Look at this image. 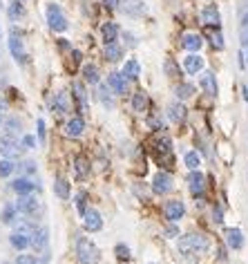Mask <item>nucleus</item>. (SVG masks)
Returning <instances> with one entry per match:
<instances>
[{
    "mask_svg": "<svg viewBox=\"0 0 248 264\" xmlns=\"http://www.w3.org/2000/svg\"><path fill=\"white\" fill-rule=\"evenodd\" d=\"M208 248V240L204 238V235H199V233H190V235H184V238H179V251L188 258V255H201L206 253Z\"/></svg>",
    "mask_w": 248,
    "mask_h": 264,
    "instance_id": "f257e3e1",
    "label": "nucleus"
},
{
    "mask_svg": "<svg viewBox=\"0 0 248 264\" xmlns=\"http://www.w3.org/2000/svg\"><path fill=\"white\" fill-rule=\"evenodd\" d=\"M45 16H47V22H49V27H52L54 32H65V29L69 27L67 16L63 14V9H61V5H58V2H47Z\"/></svg>",
    "mask_w": 248,
    "mask_h": 264,
    "instance_id": "f03ea898",
    "label": "nucleus"
},
{
    "mask_svg": "<svg viewBox=\"0 0 248 264\" xmlns=\"http://www.w3.org/2000/svg\"><path fill=\"white\" fill-rule=\"evenodd\" d=\"M76 255H79V260L83 264H96L101 260L99 248L85 238H79V242H76Z\"/></svg>",
    "mask_w": 248,
    "mask_h": 264,
    "instance_id": "7ed1b4c3",
    "label": "nucleus"
},
{
    "mask_svg": "<svg viewBox=\"0 0 248 264\" xmlns=\"http://www.w3.org/2000/svg\"><path fill=\"white\" fill-rule=\"evenodd\" d=\"M16 208H18V213H22V215H27V217L42 215V204L36 199V197H32V195H21Z\"/></svg>",
    "mask_w": 248,
    "mask_h": 264,
    "instance_id": "20e7f679",
    "label": "nucleus"
},
{
    "mask_svg": "<svg viewBox=\"0 0 248 264\" xmlns=\"http://www.w3.org/2000/svg\"><path fill=\"white\" fill-rule=\"evenodd\" d=\"M0 154L5 159H14L21 154V143L14 134H5V137H0Z\"/></svg>",
    "mask_w": 248,
    "mask_h": 264,
    "instance_id": "39448f33",
    "label": "nucleus"
},
{
    "mask_svg": "<svg viewBox=\"0 0 248 264\" xmlns=\"http://www.w3.org/2000/svg\"><path fill=\"white\" fill-rule=\"evenodd\" d=\"M49 244V228L47 226H36L29 233V246H34L36 251H45Z\"/></svg>",
    "mask_w": 248,
    "mask_h": 264,
    "instance_id": "423d86ee",
    "label": "nucleus"
},
{
    "mask_svg": "<svg viewBox=\"0 0 248 264\" xmlns=\"http://www.w3.org/2000/svg\"><path fill=\"white\" fill-rule=\"evenodd\" d=\"M9 49H11V56L16 58V63H21V65H25L27 63V52H25V47H22V41H21V36H16V29L11 32V38H9Z\"/></svg>",
    "mask_w": 248,
    "mask_h": 264,
    "instance_id": "0eeeda50",
    "label": "nucleus"
},
{
    "mask_svg": "<svg viewBox=\"0 0 248 264\" xmlns=\"http://www.w3.org/2000/svg\"><path fill=\"white\" fill-rule=\"evenodd\" d=\"M188 186H190V193L195 197H201L204 190H206V177L199 173V170H190L188 175Z\"/></svg>",
    "mask_w": 248,
    "mask_h": 264,
    "instance_id": "6e6552de",
    "label": "nucleus"
},
{
    "mask_svg": "<svg viewBox=\"0 0 248 264\" xmlns=\"http://www.w3.org/2000/svg\"><path fill=\"white\" fill-rule=\"evenodd\" d=\"M152 190L157 195H165L172 190V177L168 173H157L152 179Z\"/></svg>",
    "mask_w": 248,
    "mask_h": 264,
    "instance_id": "1a4fd4ad",
    "label": "nucleus"
},
{
    "mask_svg": "<svg viewBox=\"0 0 248 264\" xmlns=\"http://www.w3.org/2000/svg\"><path fill=\"white\" fill-rule=\"evenodd\" d=\"M83 226H85V231H90V233L101 231V226H103V220H101L99 211H94V208H87V211L83 213Z\"/></svg>",
    "mask_w": 248,
    "mask_h": 264,
    "instance_id": "9d476101",
    "label": "nucleus"
},
{
    "mask_svg": "<svg viewBox=\"0 0 248 264\" xmlns=\"http://www.w3.org/2000/svg\"><path fill=\"white\" fill-rule=\"evenodd\" d=\"M107 88H110L114 94H125L127 79L123 74H119V72H112V74H107Z\"/></svg>",
    "mask_w": 248,
    "mask_h": 264,
    "instance_id": "9b49d317",
    "label": "nucleus"
},
{
    "mask_svg": "<svg viewBox=\"0 0 248 264\" xmlns=\"http://www.w3.org/2000/svg\"><path fill=\"white\" fill-rule=\"evenodd\" d=\"M164 213H165V217H168L170 222H179L181 217H184V213H186L184 201H179V199L168 201V204H165V208H164Z\"/></svg>",
    "mask_w": 248,
    "mask_h": 264,
    "instance_id": "f8f14e48",
    "label": "nucleus"
},
{
    "mask_svg": "<svg viewBox=\"0 0 248 264\" xmlns=\"http://www.w3.org/2000/svg\"><path fill=\"white\" fill-rule=\"evenodd\" d=\"M65 134L67 137H72V139H76V137H81L83 134V130H85V121L81 119V116H72L67 123H65Z\"/></svg>",
    "mask_w": 248,
    "mask_h": 264,
    "instance_id": "ddd939ff",
    "label": "nucleus"
},
{
    "mask_svg": "<svg viewBox=\"0 0 248 264\" xmlns=\"http://www.w3.org/2000/svg\"><path fill=\"white\" fill-rule=\"evenodd\" d=\"M201 22L206 27H219L222 25V18H219V11L215 5H208L206 9L201 11Z\"/></svg>",
    "mask_w": 248,
    "mask_h": 264,
    "instance_id": "4468645a",
    "label": "nucleus"
},
{
    "mask_svg": "<svg viewBox=\"0 0 248 264\" xmlns=\"http://www.w3.org/2000/svg\"><path fill=\"white\" fill-rule=\"evenodd\" d=\"M52 110L56 114H67L69 112V96L65 92H56L52 99Z\"/></svg>",
    "mask_w": 248,
    "mask_h": 264,
    "instance_id": "2eb2a0df",
    "label": "nucleus"
},
{
    "mask_svg": "<svg viewBox=\"0 0 248 264\" xmlns=\"http://www.w3.org/2000/svg\"><path fill=\"white\" fill-rule=\"evenodd\" d=\"M201 67H204V58L199 54H188L184 58V69L188 74H197V72H201Z\"/></svg>",
    "mask_w": 248,
    "mask_h": 264,
    "instance_id": "dca6fc26",
    "label": "nucleus"
},
{
    "mask_svg": "<svg viewBox=\"0 0 248 264\" xmlns=\"http://www.w3.org/2000/svg\"><path fill=\"white\" fill-rule=\"evenodd\" d=\"M121 9L125 11L127 16H141L145 14V5L141 0H121Z\"/></svg>",
    "mask_w": 248,
    "mask_h": 264,
    "instance_id": "f3484780",
    "label": "nucleus"
},
{
    "mask_svg": "<svg viewBox=\"0 0 248 264\" xmlns=\"http://www.w3.org/2000/svg\"><path fill=\"white\" fill-rule=\"evenodd\" d=\"M199 83H201V88H204V92H206V94L217 96V79H215V74H212V72H204Z\"/></svg>",
    "mask_w": 248,
    "mask_h": 264,
    "instance_id": "a211bd4d",
    "label": "nucleus"
},
{
    "mask_svg": "<svg viewBox=\"0 0 248 264\" xmlns=\"http://www.w3.org/2000/svg\"><path fill=\"white\" fill-rule=\"evenodd\" d=\"M168 119L172 123H181L186 119V108L181 106L179 101H174V103H170L168 106Z\"/></svg>",
    "mask_w": 248,
    "mask_h": 264,
    "instance_id": "6ab92c4d",
    "label": "nucleus"
},
{
    "mask_svg": "<svg viewBox=\"0 0 248 264\" xmlns=\"http://www.w3.org/2000/svg\"><path fill=\"white\" fill-rule=\"evenodd\" d=\"M226 242H228V246L230 248H242L244 246V233L239 231V228H228L226 231Z\"/></svg>",
    "mask_w": 248,
    "mask_h": 264,
    "instance_id": "aec40b11",
    "label": "nucleus"
},
{
    "mask_svg": "<svg viewBox=\"0 0 248 264\" xmlns=\"http://www.w3.org/2000/svg\"><path fill=\"white\" fill-rule=\"evenodd\" d=\"M181 45H184L188 52H199L201 45H204V41H201L199 34H186V36L181 38Z\"/></svg>",
    "mask_w": 248,
    "mask_h": 264,
    "instance_id": "412c9836",
    "label": "nucleus"
},
{
    "mask_svg": "<svg viewBox=\"0 0 248 264\" xmlns=\"http://www.w3.org/2000/svg\"><path fill=\"white\" fill-rule=\"evenodd\" d=\"M121 74L125 76V79H132V81L141 76V65H139L137 58H130V61L123 65V72H121Z\"/></svg>",
    "mask_w": 248,
    "mask_h": 264,
    "instance_id": "4be33fe9",
    "label": "nucleus"
},
{
    "mask_svg": "<svg viewBox=\"0 0 248 264\" xmlns=\"http://www.w3.org/2000/svg\"><path fill=\"white\" fill-rule=\"evenodd\" d=\"M11 188H14V193H18V195H32L34 184L27 179V177H18V179H14Z\"/></svg>",
    "mask_w": 248,
    "mask_h": 264,
    "instance_id": "5701e85b",
    "label": "nucleus"
},
{
    "mask_svg": "<svg viewBox=\"0 0 248 264\" xmlns=\"http://www.w3.org/2000/svg\"><path fill=\"white\" fill-rule=\"evenodd\" d=\"M72 92H74V99L79 101V108H81V112L87 108V94H85V88H83V83L81 81H74L72 83Z\"/></svg>",
    "mask_w": 248,
    "mask_h": 264,
    "instance_id": "b1692460",
    "label": "nucleus"
},
{
    "mask_svg": "<svg viewBox=\"0 0 248 264\" xmlns=\"http://www.w3.org/2000/svg\"><path fill=\"white\" fill-rule=\"evenodd\" d=\"M101 36H103V41L105 43H114L116 36H119V27H116V22H105V25L101 27Z\"/></svg>",
    "mask_w": 248,
    "mask_h": 264,
    "instance_id": "393cba45",
    "label": "nucleus"
},
{
    "mask_svg": "<svg viewBox=\"0 0 248 264\" xmlns=\"http://www.w3.org/2000/svg\"><path fill=\"white\" fill-rule=\"evenodd\" d=\"M121 56H123V49L116 45V41L114 43H105V58L110 61V63L121 61Z\"/></svg>",
    "mask_w": 248,
    "mask_h": 264,
    "instance_id": "a878e982",
    "label": "nucleus"
},
{
    "mask_svg": "<svg viewBox=\"0 0 248 264\" xmlns=\"http://www.w3.org/2000/svg\"><path fill=\"white\" fill-rule=\"evenodd\" d=\"M9 242H11V246H14V248H18V251H25V248L29 246V235L18 231V233H14V235L9 238Z\"/></svg>",
    "mask_w": 248,
    "mask_h": 264,
    "instance_id": "bb28decb",
    "label": "nucleus"
},
{
    "mask_svg": "<svg viewBox=\"0 0 248 264\" xmlns=\"http://www.w3.org/2000/svg\"><path fill=\"white\" fill-rule=\"evenodd\" d=\"M154 150H157L159 157H161V154H170L172 153V141H170L168 137H157L154 139Z\"/></svg>",
    "mask_w": 248,
    "mask_h": 264,
    "instance_id": "cd10ccee",
    "label": "nucleus"
},
{
    "mask_svg": "<svg viewBox=\"0 0 248 264\" xmlns=\"http://www.w3.org/2000/svg\"><path fill=\"white\" fill-rule=\"evenodd\" d=\"M16 213H18L16 204H7V206L2 208V213H0V222L2 224H14L16 222Z\"/></svg>",
    "mask_w": 248,
    "mask_h": 264,
    "instance_id": "c85d7f7f",
    "label": "nucleus"
},
{
    "mask_svg": "<svg viewBox=\"0 0 248 264\" xmlns=\"http://www.w3.org/2000/svg\"><path fill=\"white\" fill-rule=\"evenodd\" d=\"M74 170H76V177H79V179H85V177L90 175V164H87V159L76 157L74 159Z\"/></svg>",
    "mask_w": 248,
    "mask_h": 264,
    "instance_id": "c756f323",
    "label": "nucleus"
},
{
    "mask_svg": "<svg viewBox=\"0 0 248 264\" xmlns=\"http://www.w3.org/2000/svg\"><path fill=\"white\" fill-rule=\"evenodd\" d=\"M132 108L134 112H145V108H148V94L145 92H137L132 96Z\"/></svg>",
    "mask_w": 248,
    "mask_h": 264,
    "instance_id": "7c9ffc66",
    "label": "nucleus"
},
{
    "mask_svg": "<svg viewBox=\"0 0 248 264\" xmlns=\"http://www.w3.org/2000/svg\"><path fill=\"white\" fill-rule=\"evenodd\" d=\"M83 76H85V81L92 85L99 83V69H96V65H92V63L83 65Z\"/></svg>",
    "mask_w": 248,
    "mask_h": 264,
    "instance_id": "2f4dec72",
    "label": "nucleus"
},
{
    "mask_svg": "<svg viewBox=\"0 0 248 264\" xmlns=\"http://www.w3.org/2000/svg\"><path fill=\"white\" fill-rule=\"evenodd\" d=\"M54 193H56V197H61V199H69V184L65 179H56L54 181Z\"/></svg>",
    "mask_w": 248,
    "mask_h": 264,
    "instance_id": "473e14b6",
    "label": "nucleus"
},
{
    "mask_svg": "<svg viewBox=\"0 0 248 264\" xmlns=\"http://www.w3.org/2000/svg\"><path fill=\"white\" fill-rule=\"evenodd\" d=\"M174 92H177V99L184 101V99H190V96L195 94V88H192L190 83H181V85H177Z\"/></svg>",
    "mask_w": 248,
    "mask_h": 264,
    "instance_id": "72a5a7b5",
    "label": "nucleus"
},
{
    "mask_svg": "<svg viewBox=\"0 0 248 264\" xmlns=\"http://www.w3.org/2000/svg\"><path fill=\"white\" fill-rule=\"evenodd\" d=\"M22 128V121L18 119V116H9L5 121V130H7V134H16L18 130Z\"/></svg>",
    "mask_w": 248,
    "mask_h": 264,
    "instance_id": "f704fd0d",
    "label": "nucleus"
},
{
    "mask_svg": "<svg viewBox=\"0 0 248 264\" xmlns=\"http://www.w3.org/2000/svg\"><path fill=\"white\" fill-rule=\"evenodd\" d=\"M184 161H186V166H188V168H190V170H197V168H199V164H201L199 154H197L195 150H190V153H186Z\"/></svg>",
    "mask_w": 248,
    "mask_h": 264,
    "instance_id": "c9c22d12",
    "label": "nucleus"
},
{
    "mask_svg": "<svg viewBox=\"0 0 248 264\" xmlns=\"http://www.w3.org/2000/svg\"><path fill=\"white\" fill-rule=\"evenodd\" d=\"M14 170H16V164H14L11 159H2V161H0V177H9Z\"/></svg>",
    "mask_w": 248,
    "mask_h": 264,
    "instance_id": "e433bc0d",
    "label": "nucleus"
},
{
    "mask_svg": "<svg viewBox=\"0 0 248 264\" xmlns=\"http://www.w3.org/2000/svg\"><path fill=\"white\" fill-rule=\"evenodd\" d=\"M22 14H25V7H22V2L14 0V5L9 7V18H11V21H16V18H21Z\"/></svg>",
    "mask_w": 248,
    "mask_h": 264,
    "instance_id": "4c0bfd02",
    "label": "nucleus"
},
{
    "mask_svg": "<svg viewBox=\"0 0 248 264\" xmlns=\"http://www.w3.org/2000/svg\"><path fill=\"white\" fill-rule=\"evenodd\" d=\"M210 45L215 49H222L224 47V36L219 34V27H215V32H210Z\"/></svg>",
    "mask_w": 248,
    "mask_h": 264,
    "instance_id": "58836bf2",
    "label": "nucleus"
},
{
    "mask_svg": "<svg viewBox=\"0 0 248 264\" xmlns=\"http://www.w3.org/2000/svg\"><path fill=\"white\" fill-rule=\"evenodd\" d=\"M99 94H101V101H103V106H107V108H112V106H114V103H112V99H110V90H107L105 85H101Z\"/></svg>",
    "mask_w": 248,
    "mask_h": 264,
    "instance_id": "ea45409f",
    "label": "nucleus"
},
{
    "mask_svg": "<svg viewBox=\"0 0 248 264\" xmlns=\"http://www.w3.org/2000/svg\"><path fill=\"white\" fill-rule=\"evenodd\" d=\"M116 258L119 260H130V248L125 246V244H116Z\"/></svg>",
    "mask_w": 248,
    "mask_h": 264,
    "instance_id": "a19ab883",
    "label": "nucleus"
},
{
    "mask_svg": "<svg viewBox=\"0 0 248 264\" xmlns=\"http://www.w3.org/2000/svg\"><path fill=\"white\" fill-rule=\"evenodd\" d=\"M38 260L41 258H36V255H18L16 264H38Z\"/></svg>",
    "mask_w": 248,
    "mask_h": 264,
    "instance_id": "79ce46f5",
    "label": "nucleus"
},
{
    "mask_svg": "<svg viewBox=\"0 0 248 264\" xmlns=\"http://www.w3.org/2000/svg\"><path fill=\"white\" fill-rule=\"evenodd\" d=\"M148 126L152 128V130H164V121L159 119V116H148Z\"/></svg>",
    "mask_w": 248,
    "mask_h": 264,
    "instance_id": "37998d69",
    "label": "nucleus"
},
{
    "mask_svg": "<svg viewBox=\"0 0 248 264\" xmlns=\"http://www.w3.org/2000/svg\"><path fill=\"white\" fill-rule=\"evenodd\" d=\"M85 199H87V197H85V193H79V195H76V208H79L81 215L87 211V206H85Z\"/></svg>",
    "mask_w": 248,
    "mask_h": 264,
    "instance_id": "c03bdc74",
    "label": "nucleus"
},
{
    "mask_svg": "<svg viewBox=\"0 0 248 264\" xmlns=\"http://www.w3.org/2000/svg\"><path fill=\"white\" fill-rule=\"evenodd\" d=\"M165 74H168V76H179V72H177V65H174L172 61H165Z\"/></svg>",
    "mask_w": 248,
    "mask_h": 264,
    "instance_id": "a18cd8bd",
    "label": "nucleus"
},
{
    "mask_svg": "<svg viewBox=\"0 0 248 264\" xmlns=\"http://www.w3.org/2000/svg\"><path fill=\"white\" fill-rule=\"evenodd\" d=\"M22 146H25V148H34V146H36V139L27 134V137H22Z\"/></svg>",
    "mask_w": 248,
    "mask_h": 264,
    "instance_id": "49530a36",
    "label": "nucleus"
},
{
    "mask_svg": "<svg viewBox=\"0 0 248 264\" xmlns=\"http://www.w3.org/2000/svg\"><path fill=\"white\" fill-rule=\"evenodd\" d=\"M38 139L45 141V121L42 119H38Z\"/></svg>",
    "mask_w": 248,
    "mask_h": 264,
    "instance_id": "de8ad7c7",
    "label": "nucleus"
},
{
    "mask_svg": "<svg viewBox=\"0 0 248 264\" xmlns=\"http://www.w3.org/2000/svg\"><path fill=\"white\" fill-rule=\"evenodd\" d=\"M25 170L29 175H34V173H36V164H34V161H25Z\"/></svg>",
    "mask_w": 248,
    "mask_h": 264,
    "instance_id": "09e8293b",
    "label": "nucleus"
},
{
    "mask_svg": "<svg viewBox=\"0 0 248 264\" xmlns=\"http://www.w3.org/2000/svg\"><path fill=\"white\" fill-rule=\"evenodd\" d=\"M242 45H248V27H242Z\"/></svg>",
    "mask_w": 248,
    "mask_h": 264,
    "instance_id": "8fccbe9b",
    "label": "nucleus"
},
{
    "mask_svg": "<svg viewBox=\"0 0 248 264\" xmlns=\"http://www.w3.org/2000/svg\"><path fill=\"white\" fill-rule=\"evenodd\" d=\"M212 215H215V222H217V224L224 222V220H222V208H219V206H217L215 211H212Z\"/></svg>",
    "mask_w": 248,
    "mask_h": 264,
    "instance_id": "3c124183",
    "label": "nucleus"
},
{
    "mask_svg": "<svg viewBox=\"0 0 248 264\" xmlns=\"http://www.w3.org/2000/svg\"><path fill=\"white\" fill-rule=\"evenodd\" d=\"M107 2V7H116V2H119V0H105Z\"/></svg>",
    "mask_w": 248,
    "mask_h": 264,
    "instance_id": "603ef678",
    "label": "nucleus"
},
{
    "mask_svg": "<svg viewBox=\"0 0 248 264\" xmlns=\"http://www.w3.org/2000/svg\"><path fill=\"white\" fill-rule=\"evenodd\" d=\"M242 27H248V14H246V16L242 18Z\"/></svg>",
    "mask_w": 248,
    "mask_h": 264,
    "instance_id": "864d4df0",
    "label": "nucleus"
},
{
    "mask_svg": "<svg viewBox=\"0 0 248 264\" xmlns=\"http://www.w3.org/2000/svg\"><path fill=\"white\" fill-rule=\"evenodd\" d=\"M18 2H25V0H18Z\"/></svg>",
    "mask_w": 248,
    "mask_h": 264,
    "instance_id": "5fc2aeb1",
    "label": "nucleus"
},
{
    "mask_svg": "<svg viewBox=\"0 0 248 264\" xmlns=\"http://www.w3.org/2000/svg\"><path fill=\"white\" fill-rule=\"evenodd\" d=\"M0 123H2V116H0Z\"/></svg>",
    "mask_w": 248,
    "mask_h": 264,
    "instance_id": "6e6d98bb",
    "label": "nucleus"
}]
</instances>
